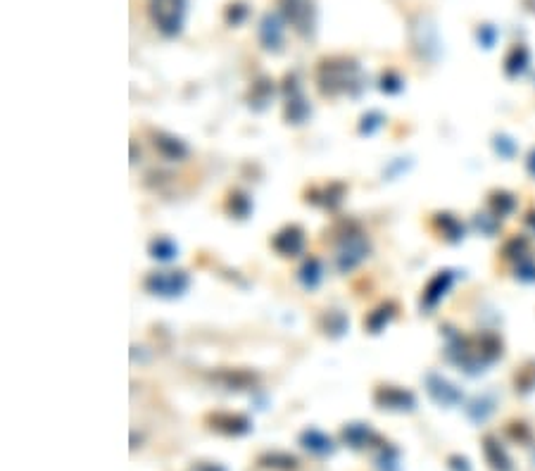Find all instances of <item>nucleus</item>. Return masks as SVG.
Segmentation results:
<instances>
[{
    "mask_svg": "<svg viewBox=\"0 0 535 471\" xmlns=\"http://www.w3.org/2000/svg\"><path fill=\"white\" fill-rule=\"evenodd\" d=\"M150 15L157 29L167 36H176L184 27L186 0H153L150 3Z\"/></svg>",
    "mask_w": 535,
    "mask_h": 471,
    "instance_id": "1",
    "label": "nucleus"
},
{
    "mask_svg": "<svg viewBox=\"0 0 535 471\" xmlns=\"http://www.w3.org/2000/svg\"><path fill=\"white\" fill-rule=\"evenodd\" d=\"M300 443H302V448L314 452V455H319V457L331 455V452L336 450V445H333L331 438L324 436V433L317 431V429H310V431L302 433Z\"/></svg>",
    "mask_w": 535,
    "mask_h": 471,
    "instance_id": "2",
    "label": "nucleus"
},
{
    "mask_svg": "<svg viewBox=\"0 0 535 471\" xmlns=\"http://www.w3.org/2000/svg\"><path fill=\"white\" fill-rule=\"evenodd\" d=\"M260 464L267 469H281V471L298 469V460H295L293 455H286V452H267V455L260 457Z\"/></svg>",
    "mask_w": 535,
    "mask_h": 471,
    "instance_id": "3",
    "label": "nucleus"
},
{
    "mask_svg": "<svg viewBox=\"0 0 535 471\" xmlns=\"http://www.w3.org/2000/svg\"><path fill=\"white\" fill-rule=\"evenodd\" d=\"M214 426L212 429H219V431H226V433H245L250 429V424H248V419H243V417H214Z\"/></svg>",
    "mask_w": 535,
    "mask_h": 471,
    "instance_id": "4",
    "label": "nucleus"
},
{
    "mask_svg": "<svg viewBox=\"0 0 535 471\" xmlns=\"http://www.w3.org/2000/svg\"><path fill=\"white\" fill-rule=\"evenodd\" d=\"M371 438H374V433L362 424L348 426V429H345V441H348L352 448H364V445L371 443Z\"/></svg>",
    "mask_w": 535,
    "mask_h": 471,
    "instance_id": "5",
    "label": "nucleus"
},
{
    "mask_svg": "<svg viewBox=\"0 0 535 471\" xmlns=\"http://www.w3.org/2000/svg\"><path fill=\"white\" fill-rule=\"evenodd\" d=\"M262 39L269 43V48H272V43H279L281 39V24L276 17H267L262 24Z\"/></svg>",
    "mask_w": 535,
    "mask_h": 471,
    "instance_id": "6",
    "label": "nucleus"
}]
</instances>
